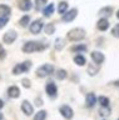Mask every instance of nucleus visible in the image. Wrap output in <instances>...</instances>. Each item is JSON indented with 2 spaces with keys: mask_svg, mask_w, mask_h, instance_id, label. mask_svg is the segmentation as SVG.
<instances>
[{
  "mask_svg": "<svg viewBox=\"0 0 119 120\" xmlns=\"http://www.w3.org/2000/svg\"><path fill=\"white\" fill-rule=\"evenodd\" d=\"M48 48L46 43H43V41H38V40H29L27 41L23 48H21V51L24 54H33V52H40L44 51Z\"/></svg>",
  "mask_w": 119,
  "mask_h": 120,
  "instance_id": "1",
  "label": "nucleus"
},
{
  "mask_svg": "<svg viewBox=\"0 0 119 120\" xmlns=\"http://www.w3.org/2000/svg\"><path fill=\"white\" fill-rule=\"evenodd\" d=\"M85 36H87V31L84 28H73L66 33V39L69 41H74V43L84 40Z\"/></svg>",
  "mask_w": 119,
  "mask_h": 120,
  "instance_id": "2",
  "label": "nucleus"
},
{
  "mask_svg": "<svg viewBox=\"0 0 119 120\" xmlns=\"http://www.w3.org/2000/svg\"><path fill=\"white\" fill-rule=\"evenodd\" d=\"M31 66H33L31 60H24V61L18 63V64L14 65L12 73H13V75H15V76L16 75H21V74L29 73V70L31 69Z\"/></svg>",
  "mask_w": 119,
  "mask_h": 120,
  "instance_id": "3",
  "label": "nucleus"
},
{
  "mask_svg": "<svg viewBox=\"0 0 119 120\" xmlns=\"http://www.w3.org/2000/svg\"><path fill=\"white\" fill-rule=\"evenodd\" d=\"M55 71V66L53 65V64H43V65L38 66V69L35 70V75L38 78H48L50 76L51 74H53Z\"/></svg>",
  "mask_w": 119,
  "mask_h": 120,
  "instance_id": "4",
  "label": "nucleus"
},
{
  "mask_svg": "<svg viewBox=\"0 0 119 120\" xmlns=\"http://www.w3.org/2000/svg\"><path fill=\"white\" fill-rule=\"evenodd\" d=\"M43 28H44V21L42 19H36V20L31 21L29 24V31L31 34H34V35H38V34L42 33Z\"/></svg>",
  "mask_w": 119,
  "mask_h": 120,
  "instance_id": "5",
  "label": "nucleus"
},
{
  "mask_svg": "<svg viewBox=\"0 0 119 120\" xmlns=\"http://www.w3.org/2000/svg\"><path fill=\"white\" fill-rule=\"evenodd\" d=\"M59 112H60V115L65 120H73V118H74V110H73V108L68 104L61 105V106L59 108Z\"/></svg>",
  "mask_w": 119,
  "mask_h": 120,
  "instance_id": "6",
  "label": "nucleus"
},
{
  "mask_svg": "<svg viewBox=\"0 0 119 120\" xmlns=\"http://www.w3.org/2000/svg\"><path fill=\"white\" fill-rule=\"evenodd\" d=\"M78 13H79V11H78L77 8H72V9H69L65 14L61 15V21L65 22V24L74 21V20H75V18L78 16Z\"/></svg>",
  "mask_w": 119,
  "mask_h": 120,
  "instance_id": "7",
  "label": "nucleus"
},
{
  "mask_svg": "<svg viewBox=\"0 0 119 120\" xmlns=\"http://www.w3.org/2000/svg\"><path fill=\"white\" fill-rule=\"evenodd\" d=\"M16 39H18V33H16V30H14V29L8 30V31L3 35V43L6 44V45H12Z\"/></svg>",
  "mask_w": 119,
  "mask_h": 120,
  "instance_id": "8",
  "label": "nucleus"
},
{
  "mask_svg": "<svg viewBox=\"0 0 119 120\" xmlns=\"http://www.w3.org/2000/svg\"><path fill=\"white\" fill-rule=\"evenodd\" d=\"M45 93L50 99H55L58 96V86L54 81H48L45 85Z\"/></svg>",
  "mask_w": 119,
  "mask_h": 120,
  "instance_id": "9",
  "label": "nucleus"
},
{
  "mask_svg": "<svg viewBox=\"0 0 119 120\" xmlns=\"http://www.w3.org/2000/svg\"><path fill=\"white\" fill-rule=\"evenodd\" d=\"M90 58H92V63L96 64V65H103L104 61H105V55L103 54L102 51H98V50H94L90 52Z\"/></svg>",
  "mask_w": 119,
  "mask_h": 120,
  "instance_id": "10",
  "label": "nucleus"
},
{
  "mask_svg": "<svg viewBox=\"0 0 119 120\" xmlns=\"http://www.w3.org/2000/svg\"><path fill=\"white\" fill-rule=\"evenodd\" d=\"M20 109H21V111H23V114L27 115V116H31L33 114H34V105H33L29 100H23L21 101Z\"/></svg>",
  "mask_w": 119,
  "mask_h": 120,
  "instance_id": "11",
  "label": "nucleus"
},
{
  "mask_svg": "<svg viewBox=\"0 0 119 120\" xmlns=\"http://www.w3.org/2000/svg\"><path fill=\"white\" fill-rule=\"evenodd\" d=\"M96 103H98V96L95 95V93L90 91L85 95V108L93 109L96 105Z\"/></svg>",
  "mask_w": 119,
  "mask_h": 120,
  "instance_id": "12",
  "label": "nucleus"
},
{
  "mask_svg": "<svg viewBox=\"0 0 119 120\" xmlns=\"http://www.w3.org/2000/svg\"><path fill=\"white\" fill-rule=\"evenodd\" d=\"M96 30L98 31H102V33H104V31H107V30H109V28H110V22H109V20H108L107 18H100L98 21H96Z\"/></svg>",
  "mask_w": 119,
  "mask_h": 120,
  "instance_id": "13",
  "label": "nucleus"
},
{
  "mask_svg": "<svg viewBox=\"0 0 119 120\" xmlns=\"http://www.w3.org/2000/svg\"><path fill=\"white\" fill-rule=\"evenodd\" d=\"M6 94L10 99H18L20 96V88L18 85H10L6 90Z\"/></svg>",
  "mask_w": 119,
  "mask_h": 120,
  "instance_id": "14",
  "label": "nucleus"
},
{
  "mask_svg": "<svg viewBox=\"0 0 119 120\" xmlns=\"http://www.w3.org/2000/svg\"><path fill=\"white\" fill-rule=\"evenodd\" d=\"M114 13V9H113V6H110V5H105V6H103L102 9L99 10V15L102 18H110L111 15H113Z\"/></svg>",
  "mask_w": 119,
  "mask_h": 120,
  "instance_id": "15",
  "label": "nucleus"
},
{
  "mask_svg": "<svg viewBox=\"0 0 119 120\" xmlns=\"http://www.w3.org/2000/svg\"><path fill=\"white\" fill-rule=\"evenodd\" d=\"M73 61H74V64H75L77 66H84V65H87V58H85L81 52L74 55Z\"/></svg>",
  "mask_w": 119,
  "mask_h": 120,
  "instance_id": "16",
  "label": "nucleus"
},
{
  "mask_svg": "<svg viewBox=\"0 0 119 120\" xmlns=\"http://www.w3.org/2000/svg\"><path fill=\"white\" fill-rule=\"evenodd\" d=\"M18 6H19V9L21 11H29V10H31V8H33V3H31V0H19V3H18Z\"/></svg>",
  "mask_w": 119,
  "mask_h": 120,
  "instance_id": "17",
  "label": "nucleus"
},
{
  "mask_svg": "<svg viewBox=\"0 0 119 120\" xmlns=\"http://www.w3.org/2000/svg\"><path fill=\"white\" fill-rule=\"evenodd\" d=\"M54 11H55V5H54V3H50V4H46V5L44 6L42 13L45 18H50L51 15L54 14Z\"/></svg>",
  "mask_w": 119,
  "mask_h": 120,
  "instance_id": "18",
  "label": "nucleus"
},
{
  "mask_svg": "<svg viewBox=\"0 0 119 120\" xmlns=\"http://www.w3.org/2000/svg\"><path fill=\"white\" fill-rule=\"evenodd\" d=\"M99 70H100V66L96 65L94 63H90L87 68V74L89 76H95L96 74H99Z\"/></svg>",
  "mask_w": 119,
  "mask_h": 120,
  "instance_id": "19",
  "label": "nucleus"
},
{
  "mask_svg": "<svg viewBox=\"0 0 119 120\" xmlns=\"http://www.w3.org/2000/svg\"><path fill=\"white\" fill-rule=\"evenodd\" d=\"M88 50V46L85 44H81V43H79V44H75V45H73L72 48H70V51L72 52H77V54H79V52H85Z\"/></svg>",
  "mask_w": 119,
  "mask_h": 120,
  "instance_id": "20",
  "label": "nucleus"
},
{
  "mask_svg": "<svg viewBox=\"0 0 119 120\" xmlns=\"http://www.w3.org/2000/svg\"><path fill=\"white\" fill-rule=\"evenodd\" d=\"M12 15V8L6 4H0V16H8Z\"/></svg>",
  "mask_w": 119,
  "mask_h": 120,
  "instance_id": "21",
  "label": "nucleus"
},
{
  "mask_svg": "<svg viewBox=\"0 0 119 120\" xmlns=\"http://www.w3.org/2000/svg\"><path fill=\"white\" fill-rule=\"evenodd\" d=\"M68 10H69V4L66 3V1H60V3L58 4V8H57L58 14L63 15V14H65Z\"/></svg>",
  "mask_w": 119,
  "mask_h": 120,
  "instance_id": "22",
  "label": "nucleus"
},
{
  "mask_svg": "<svg viewBox=\"0 0 119 120\" xmlns=\"http://www.w3.org/2000/svg\"><path fill=\"white\" fill-rule=\"evenodd\" d=\"M98 103L102 108H105V106H110V99L108 98L107 95H100L98 96Z\"/></svg>",
  "mask_w": 119,
  "mask_h": 120,
  "instance_id": "23",
  "label": "nucleus"
},
{
  "mask_svg": "<svg viewBox=\"0 0 119 120\" xmlns=\"http://www.w3.org/2000/svg\"><path fill=\"white\" fill-rule=\"evenodd\" d=\"M44 33L46 34V35H53V34L55 33V24H53V22H48L46 25H44Z\"/></svg>",
  "mask_w": 119,
  "mask_h": 120,
  "instance_id": "24",
  "label": "nucleus"
},
{
  "mask_svg": "<svg viewBox=\"0 0 119 120\" xmlns=\"http://www.w3.org/2000/svg\"><path fill=\"white\" fill-rule=\"evenodd\" d=\"M55 76H57L58 80H65L66 78H68V71H66L65 69H58L57 71H55Z\"/></svg>",
  "mask_w": 119,
  "mask_h": 120,
  "instance_id": "25",
  "label": "nucleus"
},
{
  "mask_svg": "<svg viewBox=\"0 0 119 120\" xmlns=\"http://www.w3.org/2000/svg\"><path fill=\"white\" fill-rule=\"evenodd\" d=\"M64 46H65V40H64V39H61V38H57V39H55V43H54L55 50L60 51Z\"/></svg>",
  "mask_w": 119,
  "mask_h": 120,
  "instance_id": "26",
  "label": "nucleus"
},
{
  "mask_svg": "<svg viewBox=\"0 0 119 120\" xmlns=\"http://www.w3.org/2000/svg\"><path fill=\"white\" fill-rule=\"evenodd\" d=\"M46 115H48V112L45 110H39V111H36L34 116H33V120H45L46 119Z\"/></svg>",
  "mask_w": 119,
  "mask_h": 120,
  "instance_id": "27",
  "label": "nucleus"
},
{
  "mask_svg": "<svg viewBox=\"0 0 119 120\" xmlns=\"http://www.w3.org/2000/svg\"><path fill=\"white\" fill-rule=\"evenodd\" d=\"M30 16L29 15H24V16H21L19 19V25L21 26V28H27V26H29V24H30Z\"/></svg>",
  "mask_w": 119,
  "mask_h": 120,
  "instance_id": "28",
  "label": "nucleus"
},
{
  "mask_svg": "<svg viewBox=\"0 0 119 120\" xmlns=\"http://www.w3.org/2000/svg\"><path fill=\"white\" fill-rule=\"evenodd\" d=\"M111 114V108L110 106H105V108H102L100 106L99 109V115L103 116V118H107V116H109Z\"/></svg>",
  "mask_w": 119,
  "mask_h": 120,
  "instance_id": "29",
  "label": "nucleus"
},
{
  "mask_svg": "<svg viewBox=\"0 0 119 120\" xmlns=\"http://www.w3.org/2000/svg\"><path fill=\"white\" fill-rule=\"evenodd\" d=\"M46 3H48V0H35V9L36 11H42L44 9V6L46 5Z\"/></svg>",
  "mask_w": 119,
  "mask_h": 120,
  "instance_id": "30",
  "label": "nucleus"
},
{
  "mask_svg": "<svg viewBox=\"0 0 119 120\" xmlns=\"http://www.w3.org/2000/svg\"><path fill=\"white\" fill-rule=\"evenodd\" d=\"M21 86L25 88V89H30L31 88V80H30V79H28V78L21 79Z\"/></svg>",
  "mask_w": 119,
  "mask_h": 120,
  "instance_id": "31",
  "label": "nucleus"
},
{
  "mask_svg": "<svg viewBox=\"0 0 119 120\" xmlns=\"http://www.w3.org/2000/svg\"><path fill=\"white\" fill-rule=\"evenodd\" d=\"M110 33H111V35H113L114 38L119 39V22H118V24H115V25L113 26V28H111Z\"/></svg>",
  "mask_w": 119,
  "mask_h": 120,
  "instance_id": "32",
  "label": "nucleus"
},
{
  "mask_svg": "<svg viewBox=\"0 0 119 120\" xmlns=\"http://www.w3.org/2000/svg\"><path fill=\"white\" fill-rule=\"evenodd\" d=\"M9 22V18L8 16H0V30Z\"/></svg>",
  "mask_w": 119,
  "mask_h": 120,
  "instance_id": "33",
  "label": "nucleus"
},
{
  "mask_svg": "<svg viewBox=\"0 0 119 120\" xmlns=\"http://www.w3.org/2000/svg\"><path fill=\"white\" fill-rule=\"evenodd\" d=\"M6 58V50L5 48L3 46V44L0 43V60H4Z\"/></svg>",
  "mask_w": 119,
  "mask_h": 120,
  "instance_id": "34",
  "label": "nucleus"
},
{
  "mask_svg": "<svg viewBox=\"0 0 119 120\" xmlns=\"http://www.w3.org/2000/svg\"><path fill=\"white\" fill-rule=\"evenodd\" d=\"M35 100H36V101H35V104L38 105V106H42V105H43V99H42L40 96H36V99H35Z\"/></svg>",
  "mask_w": 119,
  "mask_h": 120,
  "instance_id": "35",
  "label": "nucleus"
},
{
  "mask_svg": "<svg viewBox=\"0 0 119 120\" xmlns=\"http://www.w3.org/2000/svg\"><path fill=\"white\" fill-rule=\"evenodd\" d=\"M109 85H113V86H118V88H119V79H118V80H115V81H113V82H109Z\"/></svg>",
  "mask_w": 119,
  "mask_h": 120,
  "instance_id": "36",
  "label": "nucleus"
},
{
  "mask_svg": "<svg viewBox=\"0 0 119 120\" xmlns=\"http://www.w3.org/2000/svg\"><path fill=\"white\" fill-rule=\"evenodd\" d=\"M4 105H5V103H4V100H3L1 98H0V110H1L3 108H4Z\"/></svg>",
  "mask_w": 119,
  "mask_h": 120,
  "instance_id": "37",
  "label": "nucleus"
},
{
  "mask_svg": "<svg viewBox=\"0 0 119 120\" xmlns=\"http://www.w3.org/2000/svg\"><path fill=\"white\" fill-rule=\"evenodd\" d=\"M0 120H4V114L1 111H0Z\"/></svg>",
  "mask_w": 119,
  "mask_h": 120,
  "instance_id": "38",
  "label": "nucleus"
},
{
  "mask_svg": "<svg viewBox=\"0 0 119 120\" xmlns=\"http://www.w3.org/2000/svg\"><path fill=\"white\" fill-rule=\"evenodd\" d=\"M115 15H117V19H118V20H119V10L117 11V14H115Z\"/></svg>",
  "mask_w": 119,
  "mask_h": 120,
  "instance_id": "39",
  "label": "nucleus"
},
{
  "mask_svg": "<svg viewBox=\"0 0 119 120\" xmlns=\"http://www.w3.org/2000/svg\"><path fill=\"white\" fill-rule=\"evenodd\" d=\"M103 120H107V119H103Z\"/></svg>",
  "mask_w": 119,
  "mask_h": 120,
  "instance_id": "40",
  "label": "nucleus"
},
{
  "mask_svg": "<svg viewBox=\"0 0 119 120\" xmlns=\"http://www.w3.org/2000/svg\"><path fill=\"white\" fill-rule=\"evenodd\" d=\"M117 120H119V118H118V119H117Z\"/></svg>",
  "mask_w": 119,
  "mask_h": 120,
  "instance_id": "41",
  "label": "nucleus"
}]
</instances>
